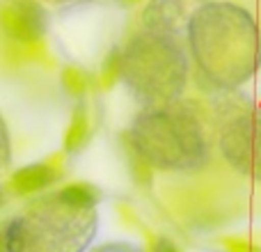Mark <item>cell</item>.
<instances>
[{
	"instance_id": "cell-1",
	"label": "cell",
	"mask_w": 261,
	"mask_h": 252,
	"mask_svg": "<svg viewBox=\"0 0 261 252\" xmlns=\"http://www.w3.org/2000/svg\"><path fill=\"white\" fill-rule=\"evenodd\" d=\"M130 135L135 154L163 170H197L211 156L206 126L193 101L147 108L135 119Z\"/></svg>"
},
{
	"instance_id": "cell-2",
	"label": "cell",
	"mask_w": 261,
	"mask_h": 252,
	"mask_svg": "<svg viewBox=\"0 0 261 252\" xmlns=\"http://www.w3.org/2000/svg\"><path fill=\"white\" fill-rule=\"evenodd\" d=\"M96 230L94 209H73L58 197H44L7 230L9 252H83Z\"/></svg>"
},
{
	"instance_id": "cell-3",
	"label": "cell",
	"mask_w": 261,
	"mask_h": 252,
	"mask_svg": "<svg viewBox=\"0 0 261 252\" xmlns=\"http://www.w3.org/2000/svg\"><path fill=\"white\" fill-rule=\"evenodd\" d=\"M122 76L147 108L174 101L186 81V62L179 46L163 32L135 37L122 55Z\"/></svg>"
},
{
	"instance_id": "cell-4",
	"label": "cell",
	"mask_w": 261,
	"mask_h": 252,
	"mask_svg": "<svg viewBox=\"0 0 261 252\" xmlns=\"http://www.w3.org/2000/svg\"><path fill=\"white\" fill-rule=\"evenodd\" d=\"M220 149L241 172L261 181V110L245 99H225L218 108Z\"/></svg>"
},
{
	"instance_id": "cell-5",
	"label": "cell",
	"mask_w": 261,
	"mask_h": 252,
	"mask_svg": "<svg viewBox=\"0 0 261 252\" xmlns=\"http://www.w3.org/2000/svg\"><path fill=\"white\" fill-rule=\"evenodd\" d=\"M0 28L9 39L32 44L46 32V12L32 0H12L0 7Z\"/></svg>"
},
{
	"instance_id": "cell-6",
	"label": "cell",
	"mask_w": 261,
	"mask_h": 252,
	"mask_svg": "<svg viewBox=\"0 0 261 252\" xmlns=\"http://www.w3.org/2000/svg\"><path fill=\"white\" fill-rule=\"evenodd\" d=\"M55 179H58L55 167L46 165V163H32V165H25L14 172L9 179V188L16 195H35L39 190H46Z\"/></svg>"
},
{
	"instance_id": "cell-7",
	"label": "cell",
	"mask_w": 261,
	"mask_h": 252,
	"mask_svg": "<svg viewBox=\"0 0 261 252\" xmlns=\"http://www.w3.org/2000/svg\"><path fill=\"white\" fill-rule=\"evenodd\" d=\"M87 135H90V113H87V106L78 104L71 113V122H69V129L64 133V149L69 154L81 152L87 144Z\"/></svg>"
},
{
	"instance_id": "cell-8",
	"label": "cell",
	"mask_w": 261,
	"mask_h": 252,
	"mask_svg": "<svg viewBox=\"0 0 261 252\" xmlns=\"http://www.w3.org/2000/svg\"><path fill=\"white\" fill-rule=\"evenodd\" d=\"M58 197L73 209H94L99 202V190L92 184H69L58 190Z\"/></svg>"
},
{
	"instance_id": "cell-9",
	"label": "cell",
	"mask_w": 261,
	"mask_h": 252,
	"mask_svg": "<svg viewBox=\"0 0 261 252\" xmlns=\"http://www.w3.org/2000/svg\"><path fill=\"white\" fill-rule=\"evenodd\" d=\"M62 83H64V87H67L69 94L81 96L87 87V76H85V71H81V69L69 67L67 71L62 73Z\"/></svg>"
},
{
	"instance_id": "cell-10",
	"label": "cell",
	"mask_w": 261,
	"mask_h": 252,
	"mask_svg": "<svg viewBox=\"0 0 261 252\" xmlns=\"http://www.w3.org/2000/svg\"><path fill=\"white\" fill-rule=\"evenodd\" d=\"M153 252H181V250L170 239H158L156 245H153Z\"/></svg>"
},
{
	"instance_id": "cell-11",
	"label": "cell",
	"mask_w": 261,
	"mask_h": 252,
	"mask_svg": "<svg viewBox=\"0 0 261 252\" xmlns=\"http://www.w3.org/2000/svg\"><path fill=\"white\" fill-rule=\"evenodd\" d=\"M124 5H135V3H140V0H122Z\"/></svg>"
}]
</instances>
